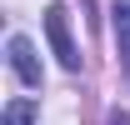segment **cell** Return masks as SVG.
Here are the masks:
<instances>
[{
    "label": "cell",
    "mask_w": 130,
    "mask_h": 125,
    "mask_svg": "<svg viewBox=\"0 0 130 125\" xmlns=\"http://www.w3.org/2000/svg\"><path fill=\"white\" fill-rule=\"evenodd\" d=\"M10 70L20 75V85H40V60H35V45L25 35H10Z\"/></svg>",
    "instance_id": "7a4b0ae2"
},
{
    "label": "cell",
    "mask_w": 130,
    "mask_h": 125,
    "mask_svg": "<svg viewBox=\"0 0 130 125\" xmlns=\"http://www.w3.org/2000/svg\"><path fill=\"white\" fill-rule=\"evenodd\" d=\"M45 35H50V45H55V55H60L65 70H80V50L70 40V15H65V5H50L45 10Z\"/></svg>",
    "instance_id": "6da1fadb"
},
{
    "label": "cell",
    "mask_w": 130,
    "mask_h": 125,
    "mask_svg": "<svg viewBox=\"0 0 130 125\" xmlns=\"http://www.w3.org/2000/svg\"><path fill=\"white\" fill-rule=\"evenodd\" d=\"M110 125H130V115H125V110H115V115H110Z\"/></svg>",
    "instance_id": "5b68a950"
},
{
    "label": "cell",
    "mask_w": 130,
    "mask_h": 125,
    "mask_svg": "<svg viewBox=\"0 0 130 125\" xmlns=\"http://www.w3.org/2000/svg\"><path fill=\"white\" fill-rule=\"evenodd\" d=\"M35 120H40L35 100H10L5 105V125H35Z\"/></svg>",
    "instance_id": "3957f363"
},
{
    "label": "cell",
    "mask_w": 130,
    "mask_h": 125,
    "mask_svg": "<svg viewBox=\"0 0 130 125\" xmlns=\"http://www.w3.org/2000/svg\"><path fill=\"white\" fill-rule=\"evenodd\" d=\"M115 45H120V55L130 65V5H115Z\"/></svg>",
    "instance_id": "277c9868"
}]
</instances>
